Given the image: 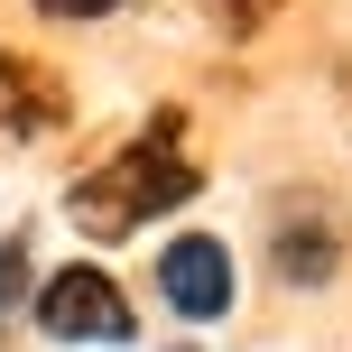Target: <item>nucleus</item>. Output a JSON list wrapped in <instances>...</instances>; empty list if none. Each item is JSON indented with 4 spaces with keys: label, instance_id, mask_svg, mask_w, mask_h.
<instances>
[{
    "label": "nucleus",
    "instance_id": "f257e3e1",
    "mask_svg": "<svg viewBox=\"0 0 352 352\" xmlns=\"http://www.w3.org/2000/svg\"><path fill=\"white\" fill-rule=\"evenodd\" d=\"M186 195H195V158H176V121H158L140 148H121L111 167L74 176L65 213H74V232H93V241H121V232L158 223V213L186 204Z\"/></svg>",
    "mask_w": 352,
    "mask_h": 352
},
{
    "label": "nucleus",
    "instance_id": "f03ea898",
    "mask_svg": "<svg viewBox=\"0 0 352 352\" xmlns=\"http://www.w3.org/2000/svg\"><path fill=\"white\" fill-rule=\"evenodd\" d=\"M37 324H47L56 343H130L140 334L130 297L102 278V269H56V278L37 287Z\"/></svg>",
    "mask_w": 352,
    "mask_h": 352
},
{
    "label": "nucleus",
    "instance_id": "7ed1b4c3",
    "mask_svg": "<svg viewBox=\"0 0 352 352\" xmlns=\"http://www.w3.org/2000/svg\"><path fill=\"white\" fill-rule=\"evenodd\" d=\"M158 297H167L186 324L232 316V250L213 241V232H186V241H167V250H158Z\"/></svg>",
    "mask_w": 352,
    "mask_h": 352
},
{
    "label": "nucleus",
    "instance_id": "20e7f679",
    "mask_svg": "<svg viewBox=\"0 0 352 352\" xmlns=\"http://www.w3.org/2000/svg\"><path fill=\"white\" fill-rule=\"evenodd\" d=\"M47 121H65V93L28 56H0V130H47Z\"/></svg>",
    "mask_w": 352,
    "mask_h": 352
},
{
    "label": "nucleus",
    "instance_id": "39448f33",
    "mask_svg": "<svg viewBox=\"0 0 352 352\" xmlns=\"http://www.w3.org/2000/svg\"><path fill=\"white\" fill-rule=\"evenodd\" d=\"M334 250H343L334 223H287V232H278V269H287L297 287H316L324 269H334Z\"/></svg>",
    "mask_w": 352,
    "mask_h": 352
},
{
    "label": "nucleus",
    "instance_id": "423d86ee",
    "mask_svg": "<svg viewBox=\"0 0 352 352\" xmlns=\"http://www.w3.org/2000/svg\"><path fill=\"white\" fill-rule=\"evenodd\" d=\"M19 306H28V232L0 241V316H19Z\"/></svg>",
    "mask_w": 352,
    "mask_h": 352
},
{
    "label": "nucleus",
    "instance_id": "0eeeda50",
    "mask_svg": "<svg viewBox=\"0 0 352 352\" xmlns=\"http://www.w3.org/2000/svg\"><path fill=\"white\" fill-rule=\"evenodd\" d=\"M37 10H56V19H102V10H121V0H37Z\"/></svg>",
    "mask_w": 352,
    "mask_h": 352
}]
</instances>
